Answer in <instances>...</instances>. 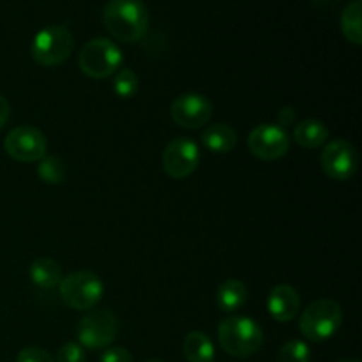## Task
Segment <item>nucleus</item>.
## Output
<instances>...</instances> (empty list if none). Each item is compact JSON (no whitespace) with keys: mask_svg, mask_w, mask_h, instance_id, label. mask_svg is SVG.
Wrapping results in <instances>:
<instances>
[{"mask_svg":"<svg viewBox=\"0 0 362 362\" xmlns=\"http://www.w3.org/2000/svg\"><path fill=\"white\" fill-rule=\"evenodd\" d=\"M110 34L122 42H136L148 30V9L141 0H110L103 11Z\"/></svg>","mask_w":362,"mask_h":362,"instance_id":"f257e3e1","label":"nucleus"},{"mask_svg":"<svg viewBox=\"0 0 362 362\" xmlns=\"http://www.w3.org/2000/svg\"><path fill=\"white\" fill-rule=\"evenodd\" d=\"M218 339L228 356L246 359L255 356L264 345V331L250 317H226L219 322Z\"/></svg>","mask_w":362,"mask_h":362,"instance_id":"f03ea898","label":"nucleus"},{"mask_svg":"<svg viewBox=\"0 0 362 362\" xmlns=\"http://www.w3.org/2000/svg\"><path fill=\"white\" fill-rule=\"evenodd\" d=\"M124 62L122 52L113 41L105 37L85 42L78 55V66L81 73L94 80H105L120 69Z\"/></svg>","mask_w":362,"mask_h":362,"instance_id":"7ed1b4c3","label":"nucleus"},{"mask_svg":"<svg viewBox=\"0 0 362 362\" xmlns=\"http://www.w3.org/2000/svg\"><path fill=\"white\" fill-rule=\"evenodd\" d=\"M60 299L71 310L87 311L101 303L105 285L101 278L90 271H76L62 278L59 285Z\"/></svg>","mask_w":362,"mask_h":362,"instance_id":"20e7f679","label":"nucleus"},{"mask_svg":"<svg viewBox=\"0 0 362 362\" xmlns=\"http://www.w3.org/2000/svg\"><path fill=\"white\" fill-rule=\"evenodd\" d=\"M343 310L332 299H320L311 303L300 317L299 329L310 341H325L332 338L341 327Z\"/></svg>","mask_w":362,"mask_h":362,"instance_id":"39448f33","label":"nucleus"},{"mask_svg":"<svg viewBox=\"0 0 362 362\" xmlns=\"http://www.w3.org/2000/svg\"><path fill=\"white\" fill-rule=\"evenodd\" d=\"M74 49V37L64 25H49L34 35L30 53L32 59L46 67L60 66L71 57Z\"/></svg>","mask_w":362,"mask_h":362,"instance_id":"423d86ee","label":"nucleus"},{"mask_svg":"<svg viewBox=\"0 0 362 362\" xmlns=\"http://www.w3.org/2000/svg\"><path fill=\"white\" fill-rule=\"evenodd\" d=\"M119 332V320L108 310H92L78 322L76 336L81 346L101 350L112 345Z\"/></svg>","mask_w":362,"mask_h":362,"instance_id":"0eeeda50","label":"nucleus"},{"mask_svg":"<svg viewBox=\"0 0 362 362\" xmlns=\"http://www.w3.org/2000/svg\"><path fill=\"white\" fill-rule=\"evenodd\" d=\"M7 156L20 163L41 161L48 151V140L34 126H18L7 133L4 140Z\"/></svg>","mask_w":362,"mask_h":362,"instance_id":"6e6552de","label":"nucleus"},{"mask_svg":"<svg viewBox=\"0 0 362 362\" xmlns=\"http://www.w3.org/2000/svg\"><path fill=\"white\" fill-rule=\"evenodd\" d=\"M357 165H359V156L356 147L343 138L325 144L320 154V166L325 175L339 182L352 179L357 172Z\"/></svg>","mask_w":362,"mask_h":362,"instance_id":"1a4fd4ad","label":"nucleus"},{"mask_svg":"<svg viewBox=\"0 0 362 362\" xmlns=\"http://www.w3.org/2000/svg\"><path fill=\"white\" fill-rule=\"evenodd\" d=\"M251 154L264 161H276L285 158L290 148V136L285 127L278 124H260L247 136Z\"/></svg>","mask_w":362,"mask_h":362,"instance_id":"9d476101","label":"nucleus"},{"mask_svg":"<svg viewBox=\"0 0 362 362\" xmlns=\"http://www.w3.org/2000/svg\"><path fill=\"white\" fill-rule=\"evenodd\" d=\"M200 165V148L189 138H173L163 152V170L172 179H186Z\"/></svg>","mask_w":362,"mask_h":362,"instance_id":"9b49d317","label":"nucleus"},{"mask_svg":"<svg viewBox=\"0 0 362 362\" xmlns=\"http://www.w3.org/2000/svg\"><path fill=\"white\" fill-rule=\"evenodd\" d=\"M170 113L177 126L184 127V129H198L211 120L212 103L205 95L187 92V94L179 95L172 103Z\"/></svg>","mask_w":362,"mask_h":362,"instance_id":"f8f14e48","label":"nucleus"},{"mask_svg":"<svg viewBox=\"0 0 362 362\" xmlns=\"http://www.w3.org/2000/svg\"><path fill=\"white\" fill-rule=\"evenodd\" d=\"M267 310L274 320L283 324L293 320L300 310L299 292L290 285L274 286L267 297Z\"/></svg>","mask_w":362,"mask_h":362,"instance_id":"ddd939ff","label":"nucleus"},{"mask_svg":"<svg viewBox=\"0 0 362 362\" xmlns=\"http://www.w3.org/2000/svg\"><path fill=\"white\" fill-rule=\"evenodd\" d=\"M202 141L214 154H228L237 145V131L228 124H214L202 133Z\"/></svg>","mask_w":362,"mask_h":362,"instance_id":"4468645a","label":"nucleus"},{"mask_svg":"<svg viewBox=\"0 0 362 362\" xmlns=\"http://www.w3.org/2000/svg\"><path fill=\"white\" fill-rule=\"evenodd\" d=\"M293 140L304 148H318L327 144L329 129L324 122L317 119L300 120L293 127Z\"/></svg>","mask_w":362,"mask_h":362,"instance_id":"2eb2a0df","label":"nucleus"},{"mask_svg":"<svg viewBox=\"0 0 362 362\" xmlns=\"http://www.w3.org/2000/svg\"><path fill=\"white\" fill-rule=\"evenodd\" d=\"M62 267L53 258H37L30 265V279L42 290L55 288L62 281Z\"/></svg>","mask_w":362,"mask_h":362,"instance_id":"dca6fc26","label":"nucleus"},{"mask_svg":"<svg viewBox=\"0 0 362 362\" xmlns=\"http://www.w3.org/2000/svg\"><path fill=\"white\" fill-rule=\"evenodd\" d=\"M182 352L187 362H214L216 350L211 338L200 331H193L184 338Z\"/></svg>","mask_w":362,"mask_h":362,"instance_id":"f3484780","label":"nucleus"},{"mask_svg":"<svg viewBox=\"0 0 362 362\" xmlns=\"http://www.w3.org/2000/svg\"><path fill=\"white\" fill-rule=\"evenodd\" d=\"M247 296V286L240 279H226L218 288V306L226 313H232L246 304Z\"/></svg>","mask_w":362,"mask_h":362,"instance_id":"a211bd4d","label":"nucleus"},{"mask_svg":"<svg viewBox=\"0 0 362 362\" xmlns=\"http://www.w3.org/2000/svg\"><path fill=\"white\" fill-rule=\"evenodd\" d=\"M361 13L362 2L354 0L343 9L341 13V30L343 35L354 45H362V28H361Z\"/></svg>","mask_w":362,"mask_h":362,"instance_id":"6ab92c4d","label":"nucleus"},{"mask_svg":"<svg viewBox=\"0 0 362 362\" xmlns=\"http://www.w3.org/2000/svg\"><path fill=\"white\" fill-rule=\"evenodd\" d=\"M37 173L46 184H60L66 179V165L57 156H45L39 161Z\"/></svg>","mask_w":362,"mask_h":362,"instance_id":"aec40b11","label":"nucleus"},{"mask_svg":"<svg viewBox=\"0 0 362 362\" xmlns=\"http://www.w3.org/2000/svg\"><path fill=\"white\" fill-rule=\"evenodd\" d=\"M113 90L119 98L131 99L138 92V76L133 69H119L113 80Z\"/></svg>","mask_w":362,"mask_h":362,"instance_id":"412c9836","label":"nucleus"},{"mask_svg":"<svg viewBox=\"0 0 362 362\" xmlns=\"http://www.w3.org/2000/svg\"><path fill=\"white\" fill-rule=\"evenodd\" d=\"M310 346L300 339H292L285 343L278 354V362H310Z\"/></svg>","mask_w":362,"mask_h":362,"instance_id":"4be33fe9","label":"nucleus"},{"mask_svg":"<svg viewBox=\"0 0 362 362\" xmlns=\"http://www.w3.org/2000/svg\"><path fill=\"white\" fill-rule=\"evenodd\" d=\"M85 350L78 343H66L57 352V362H85Z\"/></svg>","mask_w":362,"mask_h":362,"instance_id":"5701e85b","label":"nucleus"},{"mask_svg":"<svg viewBox=\"0 0 362 362\" xmlns=\"http://www.w3.org/2000/svg\"><path fill=\"white\" fill-rule=\"evenodd\" d=\"M16 362H55L52 356L45 349L39 346H27L18 354Z\"/></svg>","mask_w":362,"mask_h":362,"instance_id":"b1692460","label":"nucleus"},{"mask_svg":"<svg viewBox=\"0 0 362 362\" xmlns=\"http://www.w3.org/2000/svg\"><path fill=\"white\" fill-rule=\"evenodd\" d=\"M101 362H133V356H131L129 350L115 346V349H108L103 354Z\"/></svg>","mask_w":362,"mask_h":362,"instance_id":"393cba45","label":"nucleus"},{"mask_svg":"<svg viewBox=\"0 0 362 362\" xmlns=\"http://www.w3.org/2000/svg\"><path fill=\"white\" fill-rule=\"evenodd\" d=\"M9 117H11L9 101H7V99L0 94V129H4V126L7 124Z\"/></svg>","mask_w":362,"mask_h":362,"instance_id":"a878e982","label":"nucleus"},{"mask_svg":"<svg viewBox=\"0 0 362 362\" xmlns=\"http://www.w3.org/2000/svg\"><path fill=\"white\" fill-rule=\"evenodd\" d=\"M278 120H279V126H290V124L296 122V112H293V108H283L281 112H279L278 115Z\"/></svg>","mask_w":362,"mask_h":362,"instance_id":"bb28decb","label":"nucleus"},{"mask_svg":"<svg viewBox=\"0 0 362 362\" xmlns=\"http://www.w3.org/2000/svg\"><path fill=\"white\" fill-rule=\"evenodd\" d=\"M338 362H361L359 359H341V361H338Z\"/></svg>","mask_w":362,"mask_h":362,"instance_id":"cd10ccee","label":"nucleus"},{"mask_svg":"<svg viewBox=\"0 0 362 362\" xmlns=\"http://www.w3.org/2000/svg\"><path fill=\"white\" fill-rule=\"evenodd\" d=\"M315 2H318V4H325V2H332V0H315ZM334 2H338V0H334Z\"/></svg>","mask_w":362,"mask_h":362,"instance_id":"c85d7f7f","label":"nucleus"},{"mask_svg":"<svg viewBox=\"0 0 362 362\" xmlns=\"http://www.w3.org/2000/svg\"><path fill=\"white\" fill-rule=\"evenodd\" d=\"M147 362H163V361H159V359H151V361H147Z\"/></svg>","mask_w":362,"mask_h":362,"instance_id":"c756f323","label":"nucleus"}]
</instances>
